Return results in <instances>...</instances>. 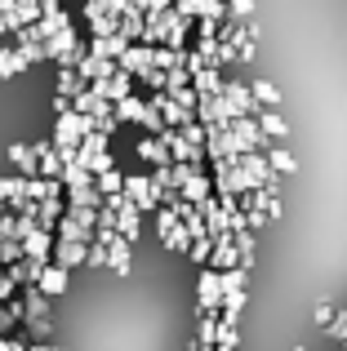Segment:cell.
Masks as SVG:
<instances>
[{
	"mask_svg": "<svg viewBox=\"0 0 347 351\" xmlns=\"http://www.w3.org/2000/svg\"><path fill=\"white\" fill-rule=\"evenodd\" d=\"M276 178H280V173L267 165L263 152L232 156V187H236V196H245V191H254V187H267V182H276Z\"/></svg>",
	"mask_w": 347,
	"mask_h": 351,
	"instance_id": "cell-1",
	"label": "cell"
},
{
	"mask_svg": "<svg viewBox=\"0 0 347 351\" xmlns=\"http://www.w3.org/2000/svg\"><path fill=\"white\" fill-rule=\"evenodd\" d=\"M272 138L259 129V116H232V125H227V160L241 152H267Z\"/></svg>",
	"mask_w": 347,
	"mask_h": 351,
	"instance_id": "cell-2",
	"label": "cell"
},
{
	"mask_svg": "<svg viewBox=\"0 0 347 351\" xmlns=\"http://www.w3.org/2000/svg\"><path fill=\"white\" fill-rule=\"evenodd\" d=\"M94 129V116H80V112H62L58 120H53V147H58L62 160H71L80 147V138Z\"/></svg>",
	"mask_w": 347,
	"mask_h": 351,
	"instance_id": "cell-3",
	"label": "cell"
},
{
	"mask_svg": "<svg viewBox=\"0 0 347 351\" xmlns=\"http://www.w3.org/2000/svg\"><path fill=\"white\" fill-rule=\"evenodd\" d=\"M156 236H160V245H165L169 254H187V249H191V232H187V223H182L174 209H165V205L156 209Z\"/></svg>",
	"mask_w": 347,
	"mask_h": 351,
	"instance_id": "cell-4",
	"label": "cell"
},
{
	"mask_svg": "<svg viewBox=\"0 0 347 351\" xmlns=\"http://www.w3.org/2000/svg\"><path fill=\"white\" fill-rule=\"evenodd\" d=\"M223 307V271L200 267L196 271V311H218Z\"/></svg>",
	"mask_w": 347,
	"mask_h": 351,
	"instance_id": "cell-5",
	"label": "cell"
},
{
	"mask_svg": "<svg viewBox=\"0 0 347 351\" xmlns=\"http://www.w3.org/2000/svg\"><path fill=\"white\" fill-rule=\"evenodd\" d=\"M125 196L147 214V209H160V187L152 182V173H125Z\"/></svg>",
	"mask_w": 347,
	"mask_h": 351,
	"instance_id": "cell-6",
	"label": "cell"
},
{
	"mask_svg": "<svg viewBox=\"0 0 347 351\" xmlns=\"http://www.w3.org/2000/svg\"><path fill=\"white\" fill-rule=\"evenodd\" d=\"M223 103H227L232 116H259L263 112L259 98H254V89L245 85V80H227V85H223Z\"/></svg>",
	"mask_w": 347,
	"mask_h": 351,
	"instance_id": "cell-7",
	"label": "cell"
},
{
	"mask_svg": "<svg viewBox=\"0 0 347 351\" xmlns=\"http://www.w3.org/2000/svg\"><path fill=\"white\" fill-rule=\"evenodd\" d=\"M160 143L169 147V160H187V165H200V160H205V152H196V147L182 138V129H174V125L160 129Z\"/></svg>",
	"mask_w": 347,
	"mask_h": 351,
	"instance_id": "cell-8",
	"label": "cell"
},
{
	"mask_svg": "<svg viewBox=\"0 0 347 351\" xmlns=\"http://www.w3.org/2000/svg\"><path fill=\"white\" fill-rule=\"evenodd\" d=\"M160 23H165V45H169V49H182V45H187V36H191V27H196V18L178 14V9H165V14H160Z\"/></svg>",
	"mask_w": 347,
	"mask_h": 351,
	"instance_id": "cell-9",
	"label": "cell"
},
{
	"mask_svg": "<svg viewBox=\"0 0 347 351\" xmlns=\"http://www.w3.org/2000/svg\"><path fill=\"white\" fill-rule=\"evenodd\" d=\"M23 258H32V263H53V232L32 227V232L23 236Z\"/></svg>",
	"mask_w": 347,
	"mask_h": 351,
	"instance_id": "cell-10",
	"label": "cell"
},
{
	"mask_svg": "<svg viewBox=\"0 0 347 351\" xmlns=\"http://www.w3.org/2000/svg\"><path fill=\"white\" fill-rule=\"evenodd\" d=\"M209 267H214V271H227V267H241V249H236V236H232V232L214 236V254H209Z\"/></svg>",
	"mask_w": 347,
	"mask_h": 351,
	"instance_id": "cell-11",
	"label": "cell"
},
{
	"mask_svg": "<svg viewBox=\"0 0 347 351\" xmlns=\"http://www.w3.org/2000/svg\"><path fill=\"white\" fill-rule=\"evenodd\" d=\"M196 120H200V125H227L232 112H227L223 94H200L196 98Z\"/></svg>",
	"mask_w": 347,
	"mask_h": 351,
	"instance_id": "cell-12",
	"label": "cell"
},
{
	"mask_svg": "<svg viewBox=\"0 0 347 351\" xmlns=\"http://www.w3.org/2000/svg\"><path fill=\"white\" fill-rule=\"evenodd\" d=\"M85 23H89V32H94V36H112V32H121V18L107 14L103 0H85Z\"/></svg>",
	"mask_w": 347,
	"mask_h": 351,
	"instance_id": "cell-13",
	"label": "cell"
},
{
	"mask_svg": "<svg viewBox=\"0 0 347 351\" xmlns=\"http://www.w3.org/2000/svg\"><path fill=\"white\" fill-rule=\"evenodd\" d=\"M85 254H89L85 240H58L53 236V263L58 267H67V271L71 267H85Z\"/></svg>",
	"mask_w": 347,
	"mask_h": 351,
	"instance_id": "cell-14",
	"label": "cell"
},
{
	"mask_svg": "<svg viewBox=\"0 0 347 351\" xmlns=\"http://www.w3.org/2000/svg\"><path fill=\"white\" fill-rule=\"evenodd\" d=\"M134 156H139V160H147L152 169L169 165V147L160 143V134H143V138H139V147H134Z\"/></svg>",
	"mask_w": 347,
	"mask_h": 351,
	"instance_id": "cell-15",
	"label": "cell"
},
{
	"mask_svg": "<svg viewBox=\"0 0 347 351\" xmlns=\"http://www.w3.org/2000/svg\"><path fill=\"white\" fill-rule=\"evenodd\" d=\"M121 71H130L134 80L143 76V71H152V45H143V40H134L130 49L121 53Z\"/></svg>",
	"mask_w": 347,
	"mask_h": 351,
	"instance_id": "cell-16",
	"label": "cell"
},
{
	"mask_svg": "<svg viewBox=\"0 0 347 351\" xmlns=\"http://www.w3.org/2000/svg\"><path fill=\"white\" fill-rule=\"evenodd\" d=\"M130 36H125V32H112V36H94V40H89V53H98V58H116V62H121V53L125 49H130Z\"/></svg>",
	"mask_w": 347,
	"mask_h": 351,
	"instance_id": "cell-17",
	"label": "cell"
},
{
	"mask_svg": "<svg viewBox=\"0 0 347 351\" xmlns=\"http://www.w3.org/2000/svg\"><path fill=\"white\" fill-rule=\"evenodd\" d=\"M9 165H14L23 178L40 173V156H36V143H14V147H9Z\"/></svg>",
	"mask_w": 347,
	"mask_h": 351,
	"instance_id": "cell-18",
	"label": "cell"
},
{
	"mask_svg": "<svg viewBox=\"0 0 347 351\" xmlns=\"http://www.w3.org/2000/svg\"><path fill=\"white\" fill-rule=\"evenodd\" d=\"M32 67V58H27L18 45H0V80H14V76H23V71Z\"/></svg>",
	"mask_w": 347,
	"mask_h": 351,
	"instance_id": "cell-19",
	"label": "cell"
},
{
	"mask_svg": "<svg viewBox=\"0 0 347 351\" xmlns=\"http://www.w3.org/2000/svg\"><path fill=\"white\" fill-rule=\"evenodd\" d=\"M134 85H139V80H134L130 71H116L112 80H94V89H98L103 98H112V103H121V98H130V94H134Z\"/></svg>",
	"mask_w": 347,
	"mask_h": 351,
	"instance_id": "cell-20",
	"label": "cell"
},
{
	"mask_svg": "<svg viewBox=\"0 0 347 351\" xmlns=\"http://www.w3.org/2000/svg\"><path fill=\"white\" fill-rule=\"evenodd\" d=\"M107 147H112V134H103V129H89V134L80 138V147H76V160H80V165H94V156H103Z\"/></svg>",
	"mask_w": 347,
	"mask_h": 351,
	"instance_id": "cell-21",
	"label": "cell"
},
{
	"mask_svg": "<svg viewBox=\"0 0 347 351\" xmlns=\"http://www.w3.org/2000/svg\"><path fill=\"white\" fill-rule=\"evenodd\" d=\"M178 196H182V200H191V205H200V200H209V196H214V182H209V173H205V169H191Z\"/></svg>",
	"mask_w": 347,
	"mask_h": 351,
	"instance_id": "cell-22",
	"label": "cell"
},
{
	"mask_svg": "<svg viewBox=\"0 0 347 351\" xmlns=\"http://www.w3.org/2000/svg\"><path fill=\"white\" fill-rule=\"evenodd\" d=\"M209 182H214V196H218V200H236V187H232V160H209Z\"/></svg>",
	"mask_w": 347,
	"mask_h": 351,
	"instance_id": "cell-23",
	"label": "cell"
},
{
	"mask_svg": "<svg viewBox=\"0 0 347 351\" xmlns=\"http://www.w3.org/2000/svg\"><path fill=\"white\" fill-rule=\"evenodd\" d=\"M36 289H40V293H49V298H62V293H67V267L49 263V267L40 271V280H36Z\"/></svg>",
	"mask_w": 347,
	"mask_h": 351,
	"instance_id": "cell-24",
	"label": "cell"
},
{
	"mask_svg": "<svg viewBox=\"0 0 347 351\" xmlns=\"http://www.w3.org/2000/svg\"><path fill=\"white\" fill-rule=\"evenodd\" d=\"M45 267H49V263H32V258H18V263H9L5 271H9V280H14L18 289H23V285H36V280H40Z\"/></svg>",
	"mask_w": 347,
	"mask_h": 351,
	"instance_id": "cell-25",
	"label": "cell"
},
{
	"mask_svg": "<svg viewBox=\"0 0 347 351\" xmlns=\"http://www.w3.org/2000/svg\"><path fill=\"white\" fill-rule=\"evenodd\" d=\"M214 343H218V311H200V320H196V343H191V351H196V347L214 351Z\"/></svg>",
	"mask_w": 347,
	"mask_h": 351,
	"instance_id": "cell-26",
	"label": "cell"
},
{
	"mask_svg": "<svg viewBox=\"0 0 347 351\" xmlns=\"http://www.w3.org/2000/svg\"><path fill=\"white\" fill-rule=\"evenodd\" d=\"M62 209H67V200H62V196L36 200V223H40L45 232H53V227H58V218H62Z\"/></svg>",
	"mask_w": 347,
	"mask_h": 351,
	"instance_id": "cell-27",
	"label": "cell"
},
{
	"mask_svg": "<svg viewBox=\"0 0 347 351\" xmlns=\"http://www.w3.org/2000/svg\"><path fill=\"white\" fill-rule=\"evenodd\" d=\"M200 218H205L209 236H223V232H227V214H223V200H218V196L200 200Z\"/></svg>",
	"mask_w": 347,
	"mask_h": 351,
	"instance_id": "cell-28",
	"label": "cell"
},
{
	"mask_svg": "<svg viewBox=\"0 0 347 351\" xmlns=\"http://www.w3.org/2000/svg\"><path fill=\"white\" fill-rule=\"evenodd\" d=\"M227 125H205V156L209 160H227Z\"/></svg>",
	"mask_w": 347,
	"mask_h": 351,
	"instance_id": "cell-29",
	"label": "cell"
},
{
	"mask_svg": "<svg viewBox=\"0 0 347 351\" xmlns=\"http://www.w3.org/2000/svg\"><path fill=\"white\" fill-rule=\"evenodd\" d=\"M76 89H85V80H80V71L71 67V62H58V76H53V94L71 98Z\"/></svg>",
	"mask_w": 347,
	"mask_h": 351,
	"instance_id": "cell-30",
	"label": "cell"
},
{
	"mask_svg": "<svg viewBox=\"0 0 347 351\" xmlns=\"http://www.w3.org/2000/svg\"><path fill=\"white\" fill-rule=\"evenodd\" d=\"M259 129L272 138V143H285V138H289V125L280 120V112H272V107H263V112H259Z\"/></svg>",
	"mask_w": 347,
	"mask_h": 351,
	"instance_id": "cell-31",
	"label": "cell"
},
{
	"mask_svg": "<svg viewBox=\"0 0 347 351\" xmlns=\"http://www.w3.org/2000/svg\"><path fill=\"white\" fill-rule=\"evenodd\" d=\"M53 232H58V240H85V245L98 236V232H89V227H80L76 218H67V209H62V218H58V227H53Z\"/></svg>",
	"mask_w": 347,
	"mask_h": 351,
	"instance_id": "cell-32",
	"label": "cell"
},
{
	"mask_svg": "<svg viewBox=\"0 0 347 351\" xmlns=\"http://www.w3.org/2000/svg\"><path fill=\"white\" fill-rule=\"evenodd\" d=\"M263 156H267V165H272L276 173H294V169H298V160H294V156L285 152V143H272V147H267Z\"/></svg>",
	"mask_w": 347,
	"mask_h": 351,
	"instance_id": "cell-33",
	"label": "cell"
},
{
	"mask_svg": "<svg viewBox=\"0 0 347 351\" xmlns=\"http://www.w3.org/2000/svg\"><path fill=\"white\" fill-rule=\"evenodd\" d=\"M254 98H259V107H272V112H280V89L272 85V80H254Z\"/></svg>",
	"mask_w": 347,
	"mask_h": 351,
	"instance_id": "cell-34",
	"label": "cell"
},
{
	"mask_svg": "<svg viewBox=\"0 0 347 351\" xmlns=\"http://www.w3.org/2000/svg\"><path fill=\"white\" fill-rule=\"evenodd\" d=\"M94 187L103 191V196H116V191H125V173L121 169H103V173H94Z\"/></svg>",
	"mask_w": 347,
	"mask_h": 351,
	"instance_id": "cell-35",
	"label": "cell"
},
{
	"mask_svg": "<svg viewBox=\"0 0 347 351\" xmlns=\"http://www.w3.org/2000/svg\"><path fill=\"white\" fill-rule=\"evenodd\" d=\"M0 200H5V205L27 200V196H23V173H5V178H0Z\"/></svg>",
	"mask_w": 347,
	"mask_h": 351,
	"instance_id": "cell-36",
	"label": "cell"
},
{
	"mask_svg": "<svg viewBox=\"0 0 347 351\" xmlns=\"http://www.w3.org/2000/svg\"><path fill=\"white\" fill-rule=\"evenodd\" d=\"M67 205H103V191L98 187H67Z\"/></svg>",
	"mask_w": 347,
	"mask_h": 351,
	"instance_id": "cell-37",
	"label": "cell"
},
{
	"mask_svg": "<svg viewBox=\"0 0 347 351\" xmlns=\"http://www.w3.org/2000/svg\"><path fill=\"white\" fill-rule=\"evenodd\" d=\"M107 258H112V254H107V245H103V240H89V254H85V267H94V271H107Z\"/></svg>",
	"mask_w": 347,
	"mask_h": 351,
	"instance_id": "cell-38",
	"label": "cell"
},
{
	"mask_svg": "<svg viewBox=\"0 0 347 351\" xmlns=\"http://www.w3.org/2000/svg\"><path fill=\"white\" fill-rule=\"evenodd\" d=\"M209 254H214V236H205V240H191L187 258H191L196 267H209Z\"/></svg>",
	"mask_w": 347,
	"mask_h": 351,
	"instance_id": "cell-39",
	"label": "cell"
},
{
	"mask_svg": "<svg viewBox=\"0 0 347 351\" xmlns=\"http://www.w3.org/2000/svg\"><path fill=\"white\" fill-rule=\"evenodd\" d=\"M236 347H241L236 325H223V320H218V343H214V351H236Z\"/></svg>",
	"mask_w": 347,
	"mask_h": 351,
	"instance_id": "cell-40",
	"label": "cell"
},
{
	"mask_svg": "<svg viewBox=\"0 0 347 351\" xmlns=\"http://www.w3.org/2000/svg\"><path fill=\"white\" fill-rule=\"evenodd\" d=\"M187 85H191V71L182 67V62H178V67H169V71H165V89H169V94H178V89H187Z\"/></svg>",
	"mask_w": 347,
	"mask_h": 351,
	"instance_id": "cell-41",
	"label": "cell"
},
{
	"mask_svg": "<svg viewBox=\"0 0 347 351\" xmlns=\"http://www.w3.org/2000/svg\"><path fill=\"white\" fill-rule=\"evenodd\" d=\"M0 14H5V23H9V36H14L18 27H27V18H23V9H18V0H0Z\"/></svg>",
	"mask_w": 347,
	"mask_h": 351,
	"instance_id": "cell-42",
	"label": "cell"
},
{
	"mask_svg": "<svg viewBox=\"0 0 347 351\" xmlns=\"http://www.w3.org/2000/svg\"><path fill=\"white\" fill-rule=\"evenodd\" d=\"M27 334H32L36 343H49V334H53V316H40V320H27Z\"/></svg>",
	"mask_w": 347,
	"mask_h": 351,
	"instance_id": "cell-43",
	"label": "cell"
},
{
	"mask_svg": "<svg viewBox=\"0 0 347 351\" xmlns=\"http://www.w3.org/2000/svg\"><path fill=\"white\" fill-rule=\"evenodd\" d=\"M182 138H187L196 152H205V125H200V120H187V125H182Z\"/></svg>",
	"mask_w": 347,
	"mask_h": 351,
	"instance_id": "cell-44",
	"label": "cell"
},
{
	"mask_svg": "<svg viewBox=\"0 0 347 351\" xmlns=\"http://www.w3.org/2000/svg\"><path fill=\"white\" fill-rule=\"evenodd\" d=\"M227 18H232V23H245V18H254V0H227Z\"/></svg>",
	"mask_w": 347,
	"mask_h": 351,
	"instance_id": "cell-45",
	"label": "cell"
},
{
	"mask_svg": "<svg viewBox=\"0 0 347 351\" xmlns=\"http://www.w3.org/2000/svg\"><path fill=\"white\" fill-rule=\"evenodd\" d=\"M18 258H23V240H0V267L18 263Z\"/></svg>",
	"mask_w": 347,
	"mask_h": 351,
	"instance_id": "cell-46",
	"label": "cell"
},
{
	"mask_svg": "<svg viewBox=\"0 0 347 351\" xmlns=\"http://www.w3.org/2000/svg\"><path fill=\"white\" fill-rule=\"evenodd\" d=\"M139 85H143V89H147V94H156V89H165V71H160V67H152V71H143V76H139Z\"/></svg>",
	"mask_w": 347,
	"mask_h": 351,
	"instance_id": "cell-47",
	"label": "cell"
},
{
	"mask_svg": "<svg viewBox=\"0 0 347 351\" xmlns=\"http://www.w3.org/2000/svg\"><path fill=\"white\" fill-rule=\"evenodd\" d=\"M325 334H330L334 343H343V338H347V311H334V320L325 325Z\"/></svg>",
	"mask_w": 347,
	"mask_h": 351,
	"instance_id": "cell-48",
	"label": "cell"
},
{
	"mask_svg": "<svg viewBox=\"0 0 347 351\" xmlns=\"http://www.w3.org/2000/svg\"><path fill=\"white\" fill-rule=\"evenodd\" d=\"M174 9L187 14V18H200V14H205V0H174Z\"/></svg>",
	"mask_w": 347,
	"mask_h": 351,
	"instance_id": "cell-49",
	"label": "cell"
},
{
	"mask_svg": "<svg viewBox=\"0 0 347 351\" xmlns=\"http://www.w3.org/2000/svg\"><path fill=\"white\" fill-rule=\"evenodd\" d=\"M245 223H250V232H263V227H267L272 218L263 214V209H245Z\"/></svg>",
	"mask_w": 347,
	"mask_h": 351,
	"instance_id": "cell-50",
	"label": "cell"
},
{
	"mask_svg": "<svg viewBox=\"0 0 347 351\" xmlns=\"http://www.w3.org/2000/svg\"><path fill=\"white\" fill-rule=\"evenodd\" d=\"M14 293H18V285L9 280V271H5V267H0V302H9V298H14Z\"/></svg>",
	"mask_w": 347,
	"mask_h": 351,
	"instance_id": "cell-51",
	"label": "cell"
},
{
	"mask_svg": "<svg viewBox=\"0 0 347 351\" xmlns=\"http://www.w3.org/2000/svg\"><path fill=\"white\" fill-rule=\"evenodd\" d=\"M334 311H339V307H330V302H321V307H316V325H330V320H334Z\"/></svg>",
	"mask_w": 347,
	"mask_h": 351,
	"instance_id": "cell-52",
	"label": "cell"
},
{
	"mask_svg": "<svg viewBox=\"0 0 347 351\" xmlns=\"http://www.w3.org/2000/svg\"><path fill=\"white\" fill-rule=\"evenodd\" d=\"M62 112H71V98H62V94H53V116H62Z\"/></svg>",
	"mask_w": 347,
	"mask_h": 351,
	"instance_id": "cell-53",
	"label": "cell"
},
{
	"mask_svg": "<svg viewBox=\"0 0 347 351\" xmlns=\"http://www.w3.org/2000/svg\"><path fill=\"white\" fill-rule=\"evenodd\" d=\"M165 9H174V0H147V14H165Z\"/></svg>",
	"mask_w": 347,
	"mask_h": 351,
	"instance_id": "cell-54",
	"label": "cell"
},
{
	"mask_svg": "<svg viewBox=\"0 0 347 351\" xmlns=\"http://www.w3.org/2000/svg\"><path fill=\"white\" fill-rule=\"evenodd\" d=\"M27 351H67V347H53V343H27Z\"/></svg>",
	"mask_w": 347,
	"mask_h": 351,
	"instance_id": "cell-55",
	"label": "cell"
},
{
	"mask_svg": "<svg viewBox=\"0 0 347 351\" xmlns=\"http://www.w3.org/2000/svg\"><path fill=\"white\" fill-rule=\"evenodd\" d=\"M5 36H9V23H5V14H0V40H5Z\"/></svg>",
	"mask_w": 347,
	"mask_h": 351,
	"instance_id": "cell-56",
	"label": "cell"
},
{
	"mask_svg": "<svg viewBox=\"0 0 347 351\" xmlns=\"http://www.w3.org/2000/svg\"><path fill=\"white\" fill-rule=\"evenodd\" d=\"M130 5H134V9H147V0H130Z\"/></svg>",
	"mask_w": 347,
	"mask_h": 351,
	"instance_id": "cell-57",
	"label": "cell"
},
{
	"mask_svg": "<svg viewBox=\"0 0 347 351\" xmlns=\"http://www.w3.org/2000/svg\"><path fill=\"white\" fill-rule=\"evenodd\" d=\"M0 214H5V200H0Z\"/></svg>",
	"mask_w": 347,
	"mask_h": 351,
	"instance_id": "cell-58",
	"label": "cell"
},
{
	"mask_svg": "<svg viewBox=\"0 0 347 351\" xmlns=\"http://www.w3.org/2000/svg\"><path fill=\"white\" fill-rule=\"evenodd\" d=\"M294 351H307V347H294Z\"/></svg>",
	"mask_w": 347,
	"mask_h": 351,
	"instance_id": "cell-59",
	"label": "cell"
},
{
	"mask_svg": "<svg viewBox=\"0 0 347 351\" xmlns=\"http://www.w3.org/2000/svg\"><path fill=\"white\" fill-rule=\"evenodd\" d=\"M196 351H205V347H196Z\"/></svg>",
	"mask_w": 347,
	"mask_h": 351,
	"instance_id": "cell-60",
	"label": "cell"
}]
</instances>
